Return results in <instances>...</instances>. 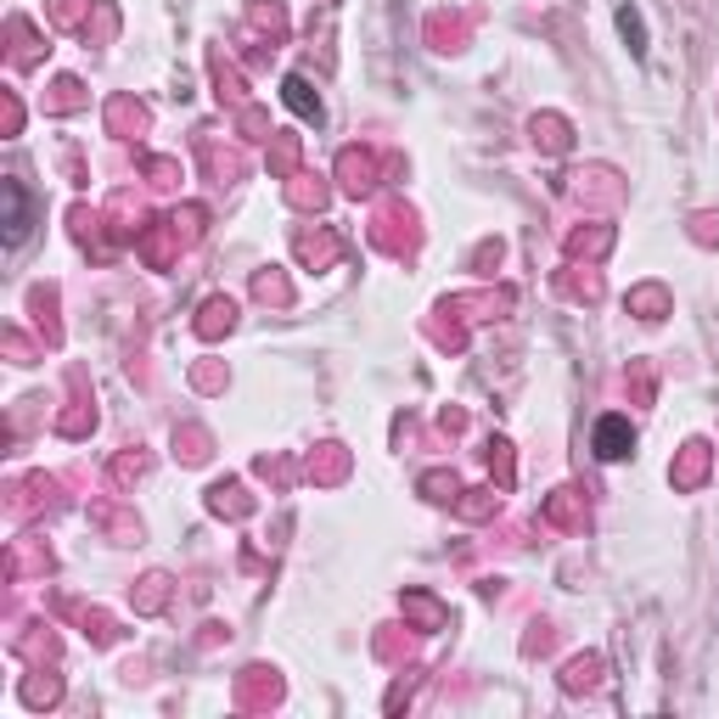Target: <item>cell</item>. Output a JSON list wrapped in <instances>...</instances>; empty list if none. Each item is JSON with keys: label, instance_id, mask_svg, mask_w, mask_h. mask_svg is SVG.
<instances>
[{"label": "cell", "instance_id": "cell-3", "mask_svg": "<svg viewBox=\"0 0 719 719\" xmlns=\"http://www.w3.org/2000/svg\"><path fill=\"white\" fill-rule=\"evenodd\" d=\"M282 102H287L304 124H321V119H326V108H321V97L310 90V79H304V73H287V79H282Z\"/></svg>", "mask_w": 719, "mask_h": 719}, {"label": "cell", "instance_id": "cell-2", "mask_svg": "<svg viewBox=\"0 0 719 719\" xmlns=\"http://www.w3.org/2000/svg\"><path fill=\"white\" fill-rule=\"evenodd\" d=\"M590 449H596V462H624L629 449H636V427H629V416L607 411L596 422V433H590Z\"/></svg>", "mask_w": 719, "mask_h": 719}, {"label": "cell", "instance_id": "cell-1", "mask_svg": "<svg viewBox=\"0 0 719 719\" xmlns=\"http://www.w3.org/2000/svg\"><path fill=\"white\" fill-rule=\"evenodd\" d=\"M0 203H7V220H0L7 231H0V236H7V247H23L29 231H34V198H29V186H23V180H0Z\"/></svg>", "mask_w": 719, "mask_h": 719}, {"label": "cell", "instance_id": "cell-4", "mask_svg": "<svg viewBox=\"0 0 719 719\" xmlns=\"http://www.w3.org/2000/svg\"><path fill=\"white\" fill-rule=\"evenodd\" d=\"M612 23H618V34H624V45H629V57H636V62H647V18L636 12V7H618L612 12Z\"/></svg>", "mask_w": 719, "mask_h": 719}]
</instances>
